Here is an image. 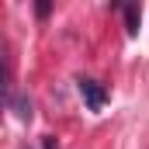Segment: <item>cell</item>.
Segmentation results:
<instances>
[{"label": "cell", "instance_id": "1", "mask_svg": "<svg viewBox=\"0 0 149 149\" xmlns=\"http://www.w3.org/2000/svg\"><path fill=\"white\" fill-rule=\"evenodd\" d=\"M76 87H80V97L87 101V108H90V111H101V108L108 104V90H104L97 80H80Z\"/></svg>", "mask_w": 149, "mask_h": 149}, {"label": "cell", "instance_id": "2", "mask_svg": "<svg viewBox=\"0 0 149 149\" xmlns=\"http://www.w3.org/2000/svg\"><path fill=\"white\" fill-rule=\"evenodd\" d=\"M10 104H14V111H17L21 121H31V101H28V97H14V94H10Z\"/></svg>", "mask_w": 149, "mask_h": 149}, {"label": "cell", "instance_id": "3", "mask_svg": "<svg viewBox=\"0 0 149 149\" xmlns=\"http://www.w3.org/2000/svg\"><path fill=\"white\" fill-rule=\"evenodd\" d=\"M125 28H128V35H135L139 31V7H125Z\"/></svg>", "mask_w": 149, "mask_h": 149}, {"label": "cell", "instance_id": "4", "mask_svg": "<svg viewBox=\"0 0 149 149\" xmlns=\"http://www.w3.org/2000/svg\"><path fill=\"white\" fill-rule=\"evenodd\" d=\"M17 149H28V146H17Z\"/></svg>", "mask_w": 149, "mask_h": 149}]
</instances>
